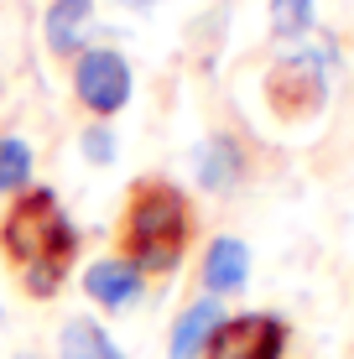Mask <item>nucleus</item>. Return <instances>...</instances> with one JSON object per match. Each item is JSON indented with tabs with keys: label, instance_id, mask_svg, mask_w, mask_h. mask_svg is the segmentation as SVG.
<instances>
[{
	"label": "nucleus",
	"instance_id": "7",
	"mask_svg": "<svg viewBox=\"0 0 354 359\" xmlns=\"http://www.w3.org/2000/svg\"><path fill=\"white\" fill-rule=\"evenodd\" d=\"M83 292H89L100 307H109V313H125V307L141 302L146 276L130 261H120V255H104V261H94L83 271Z\"/></svg>",
	"mask_w": 354,
	"mask_h": 359
},
{
	"label": "nucleus",
	"instance_id": "10",
	"mask_svg": "<svg viewBox=\"0 0 354 359\" xmlns=\"http://www.w3.org/2000/svg\"><path fill=\"white\" fill-rule=\"evenodd\" d=\"M219 297H198L193 307H182V318L172 323V339H167V359H203V344L219 328Z\"/></svg>",
	"mask_w": 354,
	"mask_h": 359
},
{
	"label": "nucleus",
	"instance_id": "2",
	"mask_svg": "<svg viewBox=\"0 0 354 359\" xmlns=\"http://www.w3.org/2000/svg\"><path fill=\"white\" fill-rule=\"evenodd\" d=\"M120 261H130L141 276H172L193 245V203L177 182L141 177L130 182L125 208L115 224Z\"/></svg>",
	"mask_w": 354,
	"mask_h": 359
},
{
	"label": "nucleus",
	"instance_id": "1",
	"mask_svg": "<svg viewBox=\"0 0 354 359\" xmlns=\"http://www.w3.org/2000/svg\"><path fill=\"white\" fill-rule=\"evenodd\" d=\"M0 255L11 261L21 292L32 302H47L79 261V229L63 214L53 188H27L0 214Z\"/></svg>",
	"mask_w": 354,
	"mask_h": 359
},
{
	"label": "nucleus",
	"instance_id": "11",
	"mask_svg": "<svg viewBox=\"0 0 354 359\" xmlns=\"http://www.w3.org/2000/svg\"><path fill=\"white\" fill-rule=\"evenodd\" d=\"M57 359H120V349L94 318H68L57 333Z\"/></svg>",
	"mask_w": 354,
	"mask_h": 359
},
{
	"label": "nucleus",
	"instance_id": "3",
	"mask_svg": "<svg viewBox=\"0 0 354 359\" xmlns=\"http://www.w3.org/2000/svg\"><path fill=\"white\" fill-rule=\"evenodd\" d=\"M328 73H334V47L318 42V47H297V53L276 57L261 79V94H266V109L287 126L297 120H313L318 109L328 104Z\"/></svg>",
	"mask_w": 354,
	"mask_h": 359
},
{
	"label": "nucleus",
	"instance_id": "13",
	"mask_svg": "<svg viewBox=\"0 0 354 359\" xmlns=\"http://www.w3.org/2000/svg\"><path fill=\"white\" fill-rule=\"evenodd\" d=\"M271 32L282 42H302L313 32V0H271Z\"/></svg>",
	"mask_w": 354,
	"mask_h": 359
},
{
	"label": "nucleus",
	"instance_id": "12",
	"mask_svg": "<svg viewBox=\"0 0 354 359\" xmlns=\"http://www.w3.org/2000/svg\"><path fill=\"white\" fill-rule=\"evenodd\" d=\"M32 188V146L21 135H0V198Z\"/></svg>",
	"mask_w": 354,
	"mask_h": 359
},
{
	"label": "nucleus",
	"instance_id": "5",
	"mask_svg": "<svg viewBox=\"0 0 354 359\" xmlns=\"http://www.w3.org/2000/svg\"><path fill=\"white\" fill-rule=\"evenodd\" d=\"M287 318L276 313H240V318H219V328L203 344V359H282L287 354Z\"/></svg>",
	"mask_w": 354,
	"mask_h": 359
},
{
	"label": "nucleus",
	"instance_id": "6",
	"mask_svg": "<svg viewBox=\"0 0 354 359\" xmlns=\"http://www.w3.org/2000/svg\"><path fill=\"white\" fill-rule=\"evenodd\" d=\"M193 172H198V188H209V193H229V188H240V182H245L250 156H245V146H240V135L214 130L209 141L198 146V156H193Z\"/></svg>",
	"mask_w": 354,
	"mask_h": 359
},
{
	"label": "nucleus",
	"instance_id": "14",
	"mask_svg": "<svg viewBox=\"0 0 354 359\" xmlns=\"http://www.w3.org/2000/svg\"><path fill=\"white\" fill-rule=\"evenodd\" d=\"M79 146H83V156H89L94 167H109V162H115V130H109L104 120H94V126L79 135Z\"/></svg>",
	"mask_w": 354,
	"mask_h": 359
},
{
	"label": "nucleus",
	"instance_id": "4",
	"mask_svg": "<svg viewBox=\"0 0 354 359\" xmlns=\"http://www.w3.org/2000/svg\"><path fill=\"white\" fill-rule=\"evenodd\" d=\"M73 99L94 120H109L130 104V63L115 47H83L73 57Z\"/></svg>",
	"mask_w": 354,
	"mask_h": 359
},
{
	"label": "nucleus",
	"instance_id": "9",
	"mask_svg": "<svg viewBox=\"0 0 354 359\" xmlns=\"http://www.w3.org/2000/svg\"><path fill=\"white\" fill-rule=\"evenodd\" d=\"M250 281V250L245 240H235V234H219V240L203 250V287L209 297H229L240 292Z\"/></svg>",
	"mask_w": 354,
	"mask_h": 359
},
{
	"label": "nucleus",
	"instance_id": "8",
	"mask_svg": "<svg viewBox=\"0 0 354 359\" xmlns=\"http://www.w3.org/2000/svg\"><path fill=\"white\" fill-rule=\"evenodd\" d=\"M89 27H94V0H53L42 16V42L53 57H79L89 47Z\"/></svg>",
	"mask_w": 354,
	"mask_h": 359
},
{
	"label": "nucleus",
	"instance_id": "16",
	"mask_svg": "<svg viewBox=\"0 0 354 359\" xmlns=\"http://www.w3.org/2000/svg\"><path fill=\"white\" fill-rule=\"evenodd\" d=\"M21 359H32V354H21Z\"/></svg>",
	"mask_w": 354,
	"mask_h": 359
},
{
	"label": "nucleus",
	"instance_id": "15",
	"mask_svg": "<svg viewBox=\"0 0 354 359\" xmlns=\"http://www.w3.org/2000/svg\"><path fill=\"white\" fill-rule=\"evenodd\" d=\"M136 6H151V0H136Z\"/></svg>",
	"mask_w": 354,
	"mask_h": 359
}]
</instances>
